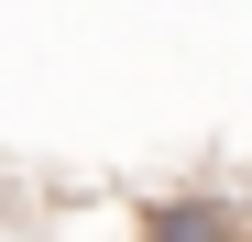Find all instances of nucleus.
I'll list each match as a JSON object with an SVG mask.
<instances>
[{
  "label": "nucleus",
  "mask_w": 252,
  "mask_h": 242,
  "mask_svg": "<svg viewBox=\"0 0 252 242\" xmlns=\"http://www.w3.org/2000/svg\"><path fill=\"white\" fill-rule=\"evenodd\" d=\"M154 242H230V209H154Z\"/></svg>",
  "instance_id": "1"
}]
</instances>
